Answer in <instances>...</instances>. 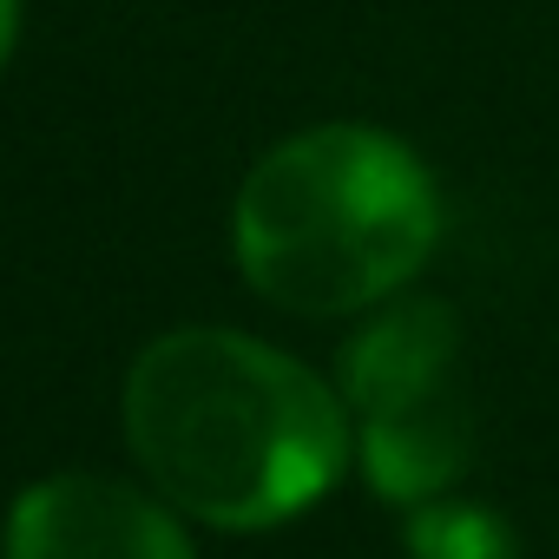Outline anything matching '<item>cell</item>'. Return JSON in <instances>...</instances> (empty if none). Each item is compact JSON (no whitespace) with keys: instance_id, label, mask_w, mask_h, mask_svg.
I'll use <instances>...</instances> for the list:
<instances>
[{"instance_id":"1","label":"cell","mask_w":559,"mask_h":559,"mask_svg":"<svg viewBox=\"0 0 559 559\" xmlns=\"http://www.w3.org/2000/svg\"><path fill=\"white\" fill-rule=\"evenodd\" d=\"M119 408L158 500L224 533L297 520L349 461L343 395L297 356L217 323L152 336Z\"/></svg>"},{"instance_id":"2","label":"cell","mask_w":559,"mask_h":559,"mask_svg":"<svg viewBox=\"0 0 559 559\" xmlns=\"http://www.w3.org/2000/svg\"><path fill=\"white\" fill-rule=\"evenodd\" d=\"M441 185L382 126H310L237 185L230 243L243 284L297 317L389 304L441 243Z\"/></svg>"},{"instance_id":"3","label":"cell","mask_w":559,"mask_h":559,"mask_svg":"<svg viewBox=\"0 0 559 559\" xmlns=\"http://www.w3.org/2000/svg\"><path fill=\"white\" fill-rule=\"evenodd\" d=\"M8 559H191L178 507L112 474H47L8 507Z\"/></svg>"},{"instance_id":"4","label":"cell","mask_w":559,"mask_h":559,"mask_svg":"<svg viewBox=\"0 0 559 559\" xmlns=\"http://www.w3.org/2000/svg\"><path fill=\"white\" fill-rule=\"evenodd\" d=\"M356 454H362V474L382 500H402V507H421V500H441L467 461H474V415H467V395L448 382L421 402H402V408H382V415H362L356 428Z\"/></svg>"},{"instance_id":"5","label":"cell","mask_w":559,"mask_h":559,"mask_svg":"<svg viewBox=\"0 0 559 559\" xmlns=\"http://www.w3.org/2000/svg\"><path fill=\"white\" fill-rule=\"evenodd\" d=\"M454 356H461V330L448 304H395L382 317H369L349 349H343V402L362 415L421 402L435 389L454 382Z\"/></svg>"},{"instance_id":"6","label":"cell","mask_w":559,"mask_h":559,"mask_svg":"<svg viewBox=\"0 0 559 559\" xmlns=\"http://www.w3.org/2000/svg\"><path fill=\"white\" fill-rule=\"evenodd\" d=\"M402 546H408V559H520V539H513L507 513H493L480 500H421V507H408Z\"/></svg>"},{"instance_id":"7","label":"cell","mask_w":559,"mask_h":559,"mask_svg":"<svg viewBox=\"0 0 559 559\" xmlns=\"http://www.w3.org/2000/svg\"><path fill=\"white\" fill-rule=\"evenodd\" d=\"M14 40H21V0H0V67H8Z\"/></svg>"}]
</instances>
